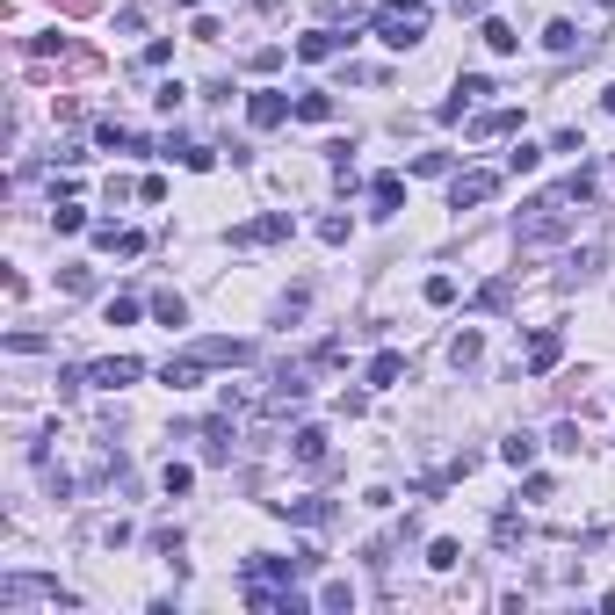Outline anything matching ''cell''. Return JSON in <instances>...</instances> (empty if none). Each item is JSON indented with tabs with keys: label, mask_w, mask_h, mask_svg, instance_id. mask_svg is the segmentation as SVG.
<instances>
[{
	"label": "cell",
	"mask_w": 615,
	"mask_h": 615,
	"mask_svg": "<svg viewBox=\"0 0 615 615\" xmlns=\"http://www.w3.org/2000/svg\"><path fill=\"white\" fill-rule=\"evenodd\" d=\"M369 29H377V44H391V51H413V44L427 37V29H435V8H427V0H377Z\"/></svg>",
	"instance_id": "obj_1"
},
{
	"label": "cell",
	"mask_w": 615,
	"mask_h": 615,
	"mask_svg": "<svg viewBox=\"0 0 615 615\" xmlns=\"http://www.w3.org/2000/svg\"><path fill=\"white\" fill-rule=\"evenodd\" d=\"M565 203H579L572 189H550V196H536L529 203V218H521V246H550V239H558L565 225H572V210Z\"/></svg>",
	"instance_id": "obj_2"
},
{
	"label": "cell",
	"mask_w": 615,
	"mask_h": 615,
	"mask_svg": "<svg viewBox=\"0 0 615 615\" xmlns=\"http://www.w3.org/2000/svg\"><path fill=\"white\" fill-rule=\"evenodd\" d=\"M500 196V174L492 167H464V174H449V210H478Z\"/></svg>",
	"instance_id": "obj_3"
},
{
	"label": "cell",
	"mask_w": 615,
	"mask_h": 615,
	"mask_svg": "<svg viewBox=\"0 0 615 615\" xmlns=\"http://www.w3.org/2000/svg\"><path fill=\"white\" fill-rule=\"evenodd\" d=\"M290 232H297V218H290V210H268V218L232 225L225 239H232V246H275V239H290Z\"/></svg>",
	"instance_id": "obj_4"
},
{
	"label": "cell",
	"mask_w": 615,
	"mask_h": 615,
	"mask_svg": "<svg viewBox=\"0 0 615 615\" xmlns=\"http://www.w3.org/2000/svg\"><path fill=\"white\" fill-rule=\"evenodd\" d=\"M283 116H297V102L283 87H254V95H246V123H254V131H275Z\"/></svg>",
	"instance_id": "obj_5"
},
{
	"label": "cell",
	"mask_w": 615,
	"mask_h": 615,
	"mask_svg": "<svg viewBox=\"0 0 615 615\" xmlns=\"http://www.w3.org/2000/svg\"><path fill=\"white\" fill-rule=\"evenodd\" d=\"M138 377H145V362H138V355H109V362L87 369V384H102V391H123V384H138Z\"/></svg>",
	"instance_id": "obj_6"
},
{
	"label": "cell",
	"mask_w": 615,
	"mask_h": 615,
	"mask_svg": "<svg viewBox=\"0 0 615 615\" xmlns=\"http://www.w3.org/2000/svg\"><path fill=\"white\" fill-rule=\"evenodd\" d=\"M485 95H492V80L485 73H464V80H456V95L442 102V123H464V109H478Z\"/></svg>",
	"instance_id": "obj_7"
},
{
	"label": "cell",
	"mask_w": 615,
	"mask_h": 615,
	"mask_svg": "<svg viewBox=\"0 0 615 615\" xmlns=\"http://www.w3.org/2000/svg\"><path fill=\"white\" fill-rule=\"evenodd\" d=\"M341 51H348L341 29H304V37H297V58H304V66H319V58H341Z\"/></svg>",
	"instance_id": "obj_8"
},
{
	"label": "cell",
	"mask_w": 615,
	"mask_h": 615,
	"mask_svg": "<svg viewBox=\"0 0 615 615\" xmlns=\"http://www.w3.org/2000/svg\"><path fill=\"white\" fill-rule=\"evenodd\" d=\"M203 369H210L203 355H167V369H160V384H167V391H196V384H203Z\"/></svg>",
	"instance_id": "obj_9"
},
{
	"label": "cell",
	"mask_w": 615,
	"mask_h": 615,
	"mask_svg": "<svg viewBox=\"0 0 615 615\" xmlns=\"http://www.w3.org/2000/svg\"><path fill=\"white\" fill-rule=\"evenodd\" d=\"M326 442H333L326 427H297V435H290V456H297L304 471H319V464H326Z\"/></svg>",
	"instance_id": "obj_10"
},
{
	"label": "cell",
	"mask_w": 615,
	"mask_h": 615,
	"mask_svg": "<svg viewBox=\"0 0 615 615\" xmlns=\"http://www.w3.org/2000/svg\"><path fill=\"white\" fill-rule=\"evenodd\" d=\"M558 362H565V333H536L529 341V377H550Z\"/></svg>",
	"instance_id": "obj_11"
},
{
	"label": "cell",
	"mask_w": 615,
	"mask_h": 615,
	"mask_svg": "<svg viewBox=\"0 0 615 615\" xmlns=\"http://www.w3.org/2000/svg\"><path fill=\"white\" fill-rule=\"evenodd\" d=\"M507 131H521V109H507V102L471 116V138H507Z\"/></svg>",
	"instance_id": "obj_12"
},
{
	"label": "cell",
	"mask_w": 615,
	"mask_h": 615,
	"mask_svg": "<svg viewBox=\"0 0 615 615\" xmlns=\"http://www.w3.org/2000/svg\"><path fill=\"white\" fill-rule=\"evenodd\" d=\"M95 246H109V254H145V232L138 225H95Z\"/></svg>",
	"instance_id": "obj_13"
},
{
	"label": "cell",
	"mask_w": 615,
	"mask_h": 615,
	"mask_svg": "<svg viewBox=\"0 0 615 615\" xmlns=\"http://www.w3.org/2000/svg\"><path fill=\"white\" fill-rule=\"evenodd\" d=\"M369 203H377V218H398V203H406V181H398V174H377V181H369Z\"/></svg>",
	"instance_id": "obj_14"
},
{
	"label": "cell",
	"mask_w": 615,
	"mask_h": 615,
	"mask_svg": "<svg viewBox=\"0 0 615 615\" xmlns=\"http://www.w3.org/2000/svg\"><path fill=\"white\" fill-rule=\"evenodd\" d=\"M167 160H181L189 174H210V167H218V152H210V145H189V138H167Z\"/></svg>",
	"instance_id": "obj_15"
},
{
	"label": "cell",
	"mask_w": 615,
	"mask_h": 615,
	"mask_svg": "<svg viewBox=\"0 0 615 615\" xmlns=\"http://www.w3.org/2000/svg\"><path fill=\"white\" fill-rule=\"evenodd\" d=\"M449 362H456V369H478V362H485V333H478V326H464V333L449 341Z\"/></svg>",
	"instance_id": "obj_16"
},
{
	"label": "cell",
	"mask_w": 615,
	"mask_h": 615,
	"mask_svg": "<svg viewBox=\"0 0 615 615\" xmlns=\"http://www.w3.org/2000/svg\"><path fill=\"white\" fill-rule=\"evenodd\" d=\"M478 37H485V51H500V58L521 44V37H514V22H500V15H485V22H478Z\"/></svg>",
	"instance_id": "obj_17"
},
{
	"label": "cell",
	"mask_w": 615,
	"mask_h": 615,
	"mask_svg": "<svg viewBox=\"0 0 615 615\" xmlns=\"http://www.w3.org/2000/svg\"><path fill=\"white\" fill-rule=\"evenodd\" d=\"M333 116V95H326V87H304V95H297V123H326Z\"/></svg>",
	"instance_id": "obj_18"
},
{
	"label": "cell",
	"mask_w": 615,
	"mask_h": 615,
	"mask_svg": "<svg viewBox=\"0 0 615 615\" xmlns=\"http://www.w3.org/2000/svg\"><path fill=\"white\" fill-rule=\"evenodd\" d=\"M398 377H406V355H398V348L369 355V384H398Z\"/></svg>",
	"instance_id": "obj_19"
},
{
	"label": "cell",
	"mask_w": 615,
	"mask_h": 615,
	"mask_svg": "<svg viewBox=\"0 0 615 615\" xmlns=\"http://www.w3.org/2000/svg\"><path fill=\"white\" fill-rule=\"evenodd\" d=\"M427 565H435V572H456V565H464V543H456V536H435V543H427Z\"/></svg>",
	"instance_id": "obj_20"
},
{
	"label": "cell",
	"mask_w": 615,
	"mask_h": 615,
	"mask_svg": "<svg viewBox=\"0 0 615 615\" xmlns=\"http://www.w3.org/2000/svg\"><path fill=\"white\" fill-rule=\"evenodd\" d=\"M536 167H543V145L514 138V145H507V174H536Z\"/></svg>",
	"instance_id": "obj_21"
},
{
	"label": "cell",
	"mask_w": 615,
	"mask_h": 615,
	"mask_svg": "<svg viewBox=\"0 0 615 615\" xmlns=\"http://www.w3.org/2000/svg\"><path fill=\"white\" fill-rule=\"evenodd\" d=\"M500 464L529 471V464H536V435H507V442H500Z\"/></svg>",
	"instance_id": "obj_22"
},
{
	"label": "cell",
	"mask_w": 615,
	"mask_h": 615,
	"mask_svg": "<svg viewBox=\"0 0 615 615\" xmlns=\"http://www.w3.org/2000/svg\"><path fill=\"white\" fill-rule=\"evenodd\" d=\"M95 138H102V152H138V145H145V138L131 131V123H102Z\"/></svg>",
	"instance_id": "obj_23"
},
{
	"label": "cell",
	"mask_w": 615,
	"mask_h": 615,
	"mask_svg": "<svg viewBox=\"0 0 615 615\" xmlns=\"http://www.w3.org/2000/svg\"><path fill=\"white\" fill-rule=\"evenodd\" d=\"M275 514H290V521H304V529H319V521H326V500H275Z\"/></svg>",
	"instance_id": "obj_24"
},
{
	"label": "cell",
	"mask_w": 615,
	"mask_h": 615,
	"mask_svg": "<svg viewBox=\"0 0 615 615\" xmlns=\"http://www.w3.org/2000/svg\"><path fill=\"white\" fill-rule=\"evenodd\" d=\"M152 319H160V326H189V304L167 290V297H152Z\"/></svg>",
	"instance_id": "obj_25"
},
{
	"label": "cell",
	"mask_w": 615,
	"mask_h": 615,
	"mask_svg": "<svg viewBox=\"0 0 615 615\" xmlns=\"http://www.w3.org/2000/svg\"><path fill=\"white\" fill-rule=\"evenodd\" d=\"M543 51H558V58L579 51V29H572V22H550V29H543Z\"/></svg>",
	"instance_id": "obj_26"
},
{
	"label": "cell",
	"mask_w": 615,
	"mask_h": 615,
	"mask_svg": "<svg viewBox=\"0 0 615 615\" xmlns=\"http://www.w3.org/2000/svg\"><path fill=\"white\" fill-rule=\"evenodd\" d=\"M319 608H333V615L355 608V587H348V579H326V587H319Z\"/></svg>",
	"instance_id": "obj_27"
},
{
	"label": "cell",
	"mask_w": 615,
	"mask_h": 615,
	"mask_svg": "<svg viewBox=\"0 0 615 615\" xmlns=\"http://www.w3.org/2000/svg\"><path fill=\"white\" fill-rule=\"evenodd\" d=\"M196 355H203V362H246V341H203Z\"/></svg>",
	"instance_id": "obj_28"
},
{
	"label": "cell",
	"mask_w": 615,
	"mask_h": 615,
	"mask_svg": "<svg viewBox=\"0 0 615 615\" xmlns=\"http://www.w3.org/2000/svg\"><path fill=\"white\" fill-rule=\"evenodd\" d=\"M160 485H167V500H181V492L196 485V471H189V464H167V471H160Z\"/></svg>",
	"instance_id": "obj_29"
},
{
	"label": "cell",
	"mask_w": 615,
	"mask_h": 615,
	"mask_svg": "<svg viewBox=\"0 0 615 615\" xmlns=\"http://www.w3.org/2000/svg\"><path fill=\"white\" fill-rule=\"evenodd\" d=\"M51 225H58V232H87V210H80V203H58Z\"/></svg>",
	"instance_id": "obj_30"
},
{
	"label": "cell",
	"mask_w": 615,
	"mask_h": 615,
	"mask_svg": "<svg viewBox=\"0 0 615 615\" xmlns=\"http://www.w3.org/2000/svg\"><path fill=\"white\" fill-rule=\"evenodd\" d=\"M8 348H15V355H44L51 341H44V333H37V326H22V333H8Z\"/></svg>",
	"instance_id": "obj_31"
},
{
	"label": "cell",
	"mask_w": 615,
	"mask_h": 615,
	"mask_svg": "<svg viewBox=\"0 0 615 615\" xmlns=\"http://www.w3.org/2000/svg\"><path fill=\"white\" fill-rule=\"evenodd\" d=\"M58 290H73V297H87V290H95V275H87V268H58Z\"/></svg>",
	"instance_id": "obj_32"
},
{
	"label": "cell",
	"mask_w": 615,
	"mask_h": 615,
	"mask_svg": "<svg viewBox=\"0 0 615 615\" xmlns=\"http://www.w3.org/2000/svg\"><path fill=\"white\" fill-rule=\"evenodd\" d=\"M138 312H145V304H138V297H109V326H131Z\"/></svg>",
	"instance_id": "obj_33"
},
{
	"label": "cell",
	"mask_w": 615,
	"mask_h": 615,
	"mask_svg": "<svg viewBox=\"0 0 615 615\" xmlns=\"http://www.w3.org/2000/svg\"><path fill=\"white\" fill-rule=\"evenodd\" d=\"M348 232H355L348 218H319V239H326V246H348Z\"/></svg>",
	"instance_id": "obj_34"
},
{
	"label": "cell",
	"mask_w": 615,
	"mask_h": 615,
	"mask_svg": "<svg viewBox=\"0 0 615 615\" xmlns=\"http://www.w3.org/2000/svg\"><path fill=\"white\" fill-rule=\"evenodd\" d=\"M152 102H160V109H167V116H174V109H181V102H189V87H181V80H167V87H160V95H152Z\"/></svg>",
	"instance_id": "obj_35"
},
{
	"label": "cell",
	"mask_w": 615,
	"mask_h": 615,
	"mask_svg": "<svg viewBox=\"0 0 615 615\" xmlns=\"http://www.w3.org/2000/svg\"><path fill=\"white\" fill-rule=\"evenodd\" d=\"M427 304H456V283H449V275H427Z\"/></svg>",
	"instance_id": "obj_36"
},
{
	"label": "cell",
	"mask_w": 615,
	"mask_h": 615,
	"mask_svg": "<svg viewBox=\"0 0 615 615\" xmlns=\"http://www.w3.org/2000/svg\"><path fill=\"white\" fill-rule=\"evenodd\" d=\"M601 109H608V116H615V87H601Z\"/></svg>",
	"instance_id": "obj_37"
},
{
	"label": "cell",
	"mask_w": 615,
	"mask_h": 615,
	"mask_svg": "<svg viewBox=\"0 0 615 615\" xmlns=\"http://www.w3.org/2000/svg\"><path fill=\"white\" fill-rule=\"evenodd\" d=\"M181 8H203V0H181Z\"/></svg>",
	"instance_id": "obj_38"
}]
</instances>
